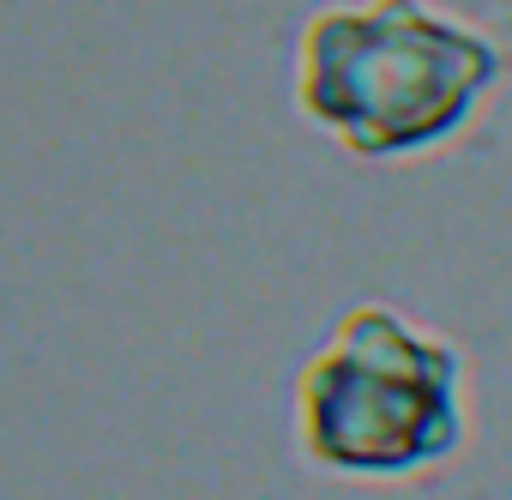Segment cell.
<instances>
[{
	"label": "cell",
	"mask_w": 512,
	"mask_h": 500,
	"mask_svg": "<svg viewBox=\"0 0 512 500\" xmlns=\"http://www.w3.org/2000/svg\"><path fill=\"white\" fill-rule=\"evenodd\" d=\"M506 49L440 0H332L296 31V115L362 163L464 139L500 91Z\"/></svg>",
	"instance_id": "6da1fadb"
},
{
	"label": "cell",
	"mask_w": 512,
	"mask_h": 500,
	"mask_svg": "<svg viewBox=\"0 0 512 500\" xmlns=\"http://www.w3.org/2000/svg\"><path fill=\"white\" fill-rule=\"evenodd\" d=\"M296 452L350 482H410L464 452V350L392 302H356L290 386Z\"/></svg>",
	"instance_id": "7a4b0ae2"
}]
</instances>
